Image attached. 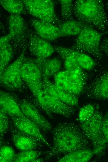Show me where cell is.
Masks as SVG:
<instances>
[{"label": "cell", "mask_w": 108, "mask_h": 162, "mask_svg": "<svg viewBox=\"0 0 108 162\" xmlns=\"http://www.w3.org/2000/svg\"><path fill=\"white\" fill-rule=\"evenodd\" d=\"M42 83L44 88L59 100L67 104L78 106L79 97L59 88L47 78L43 77Z\"/></svg>", "instance_id": "17"}, {"label": "cell", "mask_w": 108, "mask_h": 162, "mask_svg": "<svg viewBox=\"0 0 108 162\" xmlns=\"http://www.w3.org/2000/svg\"><path fill=\"white\" fill-rule=\"evenodd\" d=\"M73 11L77 20L101 32L107 33L108 19L102 0H76Z\"/></svg>", "instance_id": "2"}, {"label": "cell", "mask_w": 108, "mask_h": 162, "mask_svg": "<svg viewBox=\"0 0 108 162\" xmlns=\"http://www.w3.org/2000/svg\"><path fill=\"white\" fill-rule=\"evenodd\" d=\"M46 152L34 150L21 151L16 154L13 162H34L36 159Z\"/></svg>", "instance_id": "26"}, {"label": "cell", "mask_w": 108, "mask_h": 162, "mask_svg": "<svg viewBox=\"0 0 108 162\" xmlns=\"http://www.w3.org/2000/svg\"><path fill=\"white\" fill-rule=\"evenodd\" d=\"M105 34L86 25L75 38L72 49L88 54L97 61H100L103 55L100 48L101 37Z\"/></svg>", "instance_id": "5"}, {"label": "cell", "mask_w": 108, "mask_h": 162, "mask_svg": "<svg viewBox=\"0 0 108 162\" xmlns=\"http://www.w3.org/2000/svg\"><path fill=\"white\" fill-rule=\"evenodd\" d=\"M32 59L40 69L42 77L48 78L51 76H54L59 72L61 67V61L57 58L35 57Z\"/></svg>", "instance_id": "19"}, {"label": "cell", "mask_w": 108, "mask_h": 162, "mask_svg": "<svg viewBox=\"0 0 108 162\" xmlns=\"http://www.w3.org/2000/svg\"><path fill=\"white\" fill-rule=\"evenodd\" d=\"M91 73L86 71L81 73L66 70L59 71L54 76V83L61 89L79 97L84 93Z\"/></svg>", "instance_id": "6"}, {"label": "cell", "mask_w": 108, "mask_h": 162, "mask_svg": "<svg viewBox=\"0 0 108 162\" xmlns=\"http://www.w3.org/2000/svg\"><path fill=\"white\" fill-rule=\"evenodd\" d=\"M91 72L83 93L87 99L108 100V65Z\"/></svg>", "instance_id": "7"}, {"label": "cell", "mask_w": 108, "mask_h": 162, "mask_svg": "<svg viewBox=\"0 0 108 162\" xmlns=\"http://www.w3.org/2000/svg\"><path fill=\"white\" fill-rule=\"evenodd\" d=\"M103 117L99 105L96 104L95 111L92 116L79 125L91 144L97 160L100 159L105 155L106 149L108 147L102 130Z\"/></svg>", "instance_id": "4"}, {"label": "cell", "mask_w": 108, "mask_h": 162, "mask_svg": "<svg viewBox=\"0 0 108 162\" xmlns=\"http://www.w3.org/2000/svg\"><path fill=\"white\" fill-rule=\"evenodd\" d=\"M20 74L23 80L27 86L42 81L41 72L32 58L25 57L20 68Z\"/></svg>", "instance_id": "16"}, {"label": "cell", "mask_w": 108, "mask_h": 162, "mask_svg": "<svg viewBox=\"0 0 108 162\" xmlns=\"http://www.w3.org/2000/svg\"><path fill=\"white\" fill-rule=\"evenodd\" d=\"M8 116L3 110L0 109V140H2L9 128L10 125V119Z\"/></svg>", "instance_id": "30"}, {"label": "cell", "mask_w": 108, "mask_h": 162, "mask_svg": "<svg viewBox=\"0 0 108 162\" xmlns=\"http://www.w3.org/2000/svg\"><path fill=\"white\" fill-rule=\"evenodd\" d=\"M10 37L8 34L0 38V74L7 66L13 56L14 51L10 42Z\"/></svg>", "instance_id": "20"}, {"label": "cell", "mask_w": 108, "mask_h": 162, "mask_svg": "<svg viewBox=\"0 0 108 162\" xmlns=\"http://www.w3.org/2000/svg\"><path fill=\"white\" fill-rule=\"evenodd\" d=\"M96 104L90 103L84 105L80 108L78 118L80 123L86 121L93 115L95 111Z\"/></svg>", "instance_id": "28"}, {"label": "cell", "mask_w": 108, "mask_h": 162, "mask_svg": "<svg viewBox=\"0 0 108 162\" xmlns=\"http://www.w3.org/2000/svg\"><path fill=\"white\" fill-rule=\"evenodd\" d=\"M100 48L103 54L108 55V37L104 38L101 41Z\"/></svg>", "instance_id": "32"}, {"label": "cell", "mask_w": 108, "mask_h": 162, "mask_svg": "<svg viewBox=\"0 0 108 162\" xmlns=\"http://www.w3.org/2000/svg\"><path fill=\"white\" fill-rule=\"evenodd\" d=\"M28 47L30 53L36 58H48L55 51L54 47L40 37L31 27L28 29Z\"/></svg>", "instance_id": "11"}, {"label": "cell", "mask_w": 108, "mask_h": 162, "mask_svg": "<svg viewBox=\"0 0 108 162\" xmlns=\"http://www.w3.org/2000/svg\"><path fill=\"white\" fill-rule=\"evenodd\" d=\"M52 132L53 145L47 152L45 160L92 146L79 126L74 122H61L52 129Z\"/></svg>", "instance_id": "1"}, {"label": "cell", "mask_w": 108, "mask_h": 162, "mask_svg": "<svg viewBox=\"0 0 108 162\" xmlns=\"http://www.w3.org/2000/svg\"><path fill=\"white\" fill-rule=\"evenodd\" d=\"M28 24L20 15L11 14L9 17L10 42L15 52L21 54L28 46Z\"/></svg>", "instance_id": "8"}, {"label": "cell", "mask_w": 108, "mask_h": 162, "mask_svg": "<svg viewBox=\"0 0 108 162\" xmlns=\"http://www.w3.org/2000/svg\"><path fill=\"white\" fill-rule=\"evenodd\" d=\"M61 16L64 21L74 19L73 4L72 0H61Z\"/></svg>", "instance_id": "27"}, {"label": "cell", "mask_w": 108, "mask_h": 162, "mask_svg": "<svg viewBox=\"0 0 108 162\" xmlns=\"http://www.w3.org/2000/svg\"><path fill=\"white\" fill-rule=\"evenodd\" d=\"M85 24L74 19L61 22L58 26L61 33V37L77 36L81 31Z\"/></svg>", "instance_id": "22"}, {"label": "cell", "mask_w": 108, "mask_h": 162, "mask_svg": "<svg viewBox=\"0 0 108 162\" xmlns=\"http://www.w3.org/2000/svg\"><path fill=\"white\" fill-rule=\"evenodd\" d=\"M65 49L80 67L85 70H93L98 64L87 54L74 50L71 48L65 47Z\"/></svg>", "instance_id": "23"}, {"label": "cell", "mask_w": 108, "mask_h": 162, "mask_svg": "<svg viewBox=\"0 0 108 162\" xmlns=\"http://www.w3.org/2000/svg\"><path fill=\"white\" fill-rule=\"evenodd\" d=\"M24 51L14 62L7 66L0 74L1 83L12 90L22 88L23 81L20 74V69L25 58Z\"/></svg>", "instance_id": "10"}, {"label": "cell", "mask_w": 108, "mask_h": 162, "mask_svg": "<svg viewBox=\"0 0 108 162\" xmlns=\"http://www.w3.org/2000/svg\"><path fill=\"white\" fill-rule=\"evenodd\" d=\"M0 109L9 117H24L16 97L9 93L1 91L0 93Z\"/></svg>", "instance_id": "18"}, {"label": "cell", "mask_w": 108, "mask_h": 162, "mask_svg": "<svg viewBox=\"0 0 108 162\" xmlns=\"http://www.w3.org/2000/svg\"><path fill=\"white\" fill-rule=\"evenodd\" d=\"M106 7V9L108 13V1H107L105 3Z\"/></svg>", "instance_id": "33"}, {"label": "cell", "mask_w": 108, "mask_h": 162, "mask_svg": "<svg viewBox=\"0 0 108 162\" xmlns=\"http://www.w3.org/2000/svg\"><path fill=\"white\" fill-rule=\"evenodd\" d=\"M29 13L36 18L58 26L61 21L57 16L54 2L51 0H22Z\"/></svg>", "instance_id": "9"}, {"label": "cell", "mask_w": 108, "mask_h": 162, "mask_svg": "<svg viewBox=\"0 0 108 162\" xmlns=\"http://www.w3.org/2000/svg\"><path fill=\"white\" fill-rule=\"evenodd\" d=\"M94 155L93 150L90 148L74 151L65 155L58 160L60 162H86Z\"/></svg>", "instance_id": "24"}, {"label": "cell", "mask_w": 108, "mask_h": 162, "mask_svg": "<svg viewBox=\"0 0 108 162\" xmlns=\"http://www.w3.org/2000/svg\"><path fill=\"white\" fill-rule=\"evenodd\" d=\"M29 23L41 37L47 41H53L61 37L58 26L36 18H31Z\"/></svg>", "instance_id": "15"}, {"label": "cell", "mask_w": 108, "mask_h": 162, "mask_svg": "<svg viewBox=\"0 0 108 162\" xmlns=\"http://www.w3.org/2000/svg\"><path fill=\"white\" fill-rule=\"evenodd\" d=\"M1 5L11 14L20 15L28 12L22 0H2Z\"/></svg>", "instance_id": "25"}, {"label": "cell", "mask_w": 108, "mask_h": 162, "mask_svg": "<svg viewBox=\"0 0 108 162\" xmlns=\"http://www.w3.org/2000/svg\"><path fill=\"white\" fill-rule=\"evenodd\" d=\"M16 154L13 149L8 145L1 146L0 149V161L11 162L14 160Z\"/></svg>", "instance_id": "29"}, {"label": "cell", "mask_w": 108, "mask_h": 162, "mask_svg": "<svg viewBox=\"0 0 108 162\" xmlns=\"http://www.w3.org/2000/svg\"><path fill=\"white\" fill-rule=\"evenodd\" d=\"M27 86L38 104L51 119L54 118L53 114L67 118L74 115L76 107L65 103L50 93L43 87L42 81Z\"/></svg>", "instance_id": "3"}, {"label": "cell", "mask_w": 108, "mask_h": 162, "mask_svg": "<svg viewBox=\"0 0 108 162\" xmlns=\"http://www.w3.org/2000/svg\"><path fill=\"white\" fill-rule=\"evenodd\" d=\"M23 114L45 132L52 131V125L41 114L34 104L25 99H18Z\"/></svg>", "instance_id": "12"}, {"label": "cell", "mask_w": 108, "mask_h": 162, "mask_svg": "<svg viewBox=\"0 0 108 162\" xmlns=\"http://www.w3.org/2000/svg\"><path fill=\"white\" fill-rule=\"evenodd\" d=\"M102 130L108 147V117L103 116L102 122Z\"/></svg>", "instance_id": "31"}, {"label": "cell", "mask_w": 108, "mask_h": 162, "mask_svg": "<svg viewBox=\"0 0 108 162\" xmlns=\"http://www.w3.org/2000/svg\"><path fill=\"white\" fill-rule=\"evenodd\" d=\"M10 122L20 131L34 137L50 149L52 145L34 123L26 117H9Z\"/></svg>", "instance_id": "13"}, {"label": "cell", "mask_w": 108, "mask_h": 162, "mask_svg": "<svg viewBox=\"0 0 108 162\" xmlns=\"http://www.w3.org/2000/svg\"><path fill=\"white\" fill-rule=\"evenodd\" d=\"M54 47L55 51L62 59L65 70L77 73H82L86 71L80 67L74 57L67 51L65 47L58 45L55 46Z\"/></svg>", "instance_id": "21"}, {"label": "cell", "mask_w": 108, "mask_h": 162, "mask_svg": "<svg viewBox=\"0 0 108 162\" xmlns=\"http://www.w3.org/2000/svg\"><path fill=\"white\" fill-rule=\"evenodd\" d=\"M104 116L105 117H108V111H107V112H106Z\"/></svg>", "instance_id": "34"}, {"label": "cell", "mask_w": 108, "mask_h": 162, "mask_svg": "<svg viewBox=\"0 0 108 162\" xmlns=\"http://www.w3.org/2000/svg\"><path fill=\"white\" fill-rule=\"evenodd\" d=\"M9 128L12 141L17 149L21 151L35 150L43 145L35 138L18 130L11 122Z\"/></svg>", "instance_id": "14"}]
</instances>
